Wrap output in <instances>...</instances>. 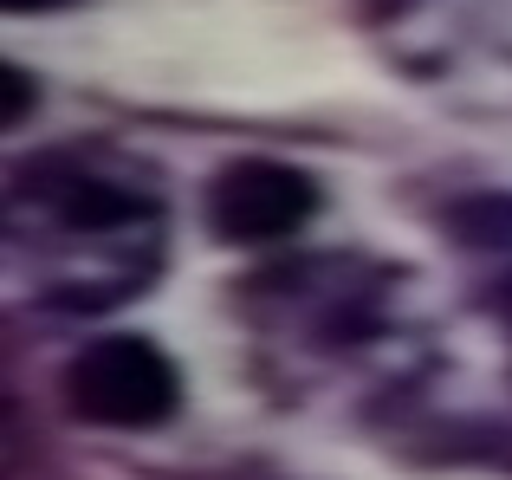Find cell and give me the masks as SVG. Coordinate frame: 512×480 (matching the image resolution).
<instances>
[{"label":"cell","instance_id":"obj_1","mask_svg":"<svg viewBox=\"0 0 512 480\" xmlns=\"http://www.w3.org/2000/svg\"><path fill=\"white\" fill-rule=\"evenodd\" d=\"M169 260V195L117 143H46L7 169V273L26 305L98 318L143 299Z\"/></svg>","mask_w":512,"mask_h":480},{"label":"cell","instance_id":"obj_2","mask_svg":"<svg viewBox=\"0 0 512 480\" xmlns=\"http://www.w3.org/2000/svg\"><path fill=\"white\" fill-rule=\"evenodd\" d=\"M409 273L370 253H279L234 286V312L273 370H350L402 338Z\"/></svg>","mask_w":512,"mask_h":480},{"label":"cell","instance_id":"obj_3","mask_svg":"<svg viewBox=\"0 0 512 480\" xmlns=\"http://www.w3.org/2000/svg\"><path fill=\"white\" fill-rule=\"evenodd\" d=\"M357 33L435 111L512 124V0H357Z\"/></svg>","mask_w":512,"mask_h":480},{"label":"cell","instance_id":"obj_4","mask_svg":"<svg viewBox=\"0 0 512 480\" xmlns=\"http://www.w3.org/2000/svg\"><path fill=\"white\" fill-rule=\"evenodd\" d=\"M59 409L78 429L156 435L182 416V364L143 331H104L65 357Z\"/></svg>","mask_w":512,"mask_h":480},{"label":"cell","instance_id":"obj_5","mask_svg":"<svg viewBox=\"0 0 512 480\" xmlns=\"http://www.w3.org/2000/svg\"><path fill=\"white\" fill-rule=\"evenodd\" d=\"M325 208V182L292 156H227L201 182V228L227 253H273Z\"/></svg>","mask_w":512,"mask_h":480},{"label":"cell","instance_id":"obj_6","mask_svg":"<svg viewBox=\"0 0 512 480\" xmlns=\"http://www.w3.org/2000/svg\"><path fill=\"white\" fill-rule=\"evenodd\" d=\"M435 234L467 273L474 305L512 344V189H461L435 208Z\"/></svg>","mask_w":512,"mask_h":480},{"label":"cell","instance_id":"obj_7","mask_svg":"<svg viewBox=\"0 0 512 480\" xmlns=\"http://www.w3.org/2000/svg\"><path fill=\"white\" fill-rule=\"evenodd\" d=\"M0 78H7V111H0V124H7V130H20L26 117H33L39 78H33V72H20V65H7V72H0Z\"/></svg>","mask_w":512,"mask_h":480},{"label":"cell","instance_id":"obj_8","mask_svg":"<svg viewBox=\"0 0 512 480\" xmlns=\"http://www.w3.org/2000/svg\"><path fill=\"white\" fill-rule=\"evenodd\" d=\"M0 7H7L13 20H20V13H26V20H39V13H65V7H85V0H0Z\"/></svg>","mask_w":512,"mask_h":480}]
</instances>
